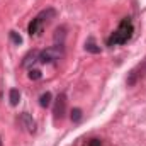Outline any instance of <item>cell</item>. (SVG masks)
I'll use <instances>...</instances> for the list:
<instances>
[{"label": "cell", "instance_id": "obj_9", "mask_svg": "<svg viewBox=\"0 0 146 146\" xmlns=\"http://www.w3.org/2000/svg\"><path fill=\"white\" fill-rule=\"evenodd\" d=\"M9 99H10V104H12V106H17V104H19V99H21L19 90H17V88H12V90L9 92Z\"/></svg>", "mask_w": 146, "mask_h": 146}, {"label": "cell", "instance_id": "obj_7", "mask_svg": "<svg viewBox=\"0 0 146 146\" xmlns=\"http://www.w3.org/2000/svg\"><path fill=\"white\" fill-rule=\"evenodd\" d=\"M19 122H21V126L22 127H26L29 133H34L36 131V122H34V119L27 114V112H24V114H21V117H19Z\"/></svg>", "mask_w": 146, "mask_h": 146}, {"label": "cell", "instance_id": "obj_13", "mask_svg": "<svg viewBox=\"0 0 146 146\" xmlns=\"http://www.w3.org/2000/svg\"><path fill=\"white\" fill-rule=\"evenodd\" d=\"M10 37H12V39H14V41H15V42H17V44H19V42H21V41H22V39H21V36H17V34H15V33H14V31H12V33H10Z\"/></svg>", "mask_w": 146, "mask_h": 146}, {"label": "cell", "instance_id": "obj_6", "mask_svg": "<svg viewBox=\"0 0 146 146\" xmlns=\"http://www.w3.org/2000/svg\"><path fill=\"white\" fill-rule=\"evenodd\" d=\"M65 112H66V95H65V94H60V95L56 97L54 110H53V114H54V122L61 121V119L65 117Z\"/></svg>", "mask_w": 146, "mask_h": 146}, {"label": "cell", "instance_id": "obj_11", "mask_svg": "<svg viewBox=\"0 0 146 146\" xmlns=\"http://www.w3.org/2000/svg\"><path fill=\"white\" fill-rule=\"evenodd\" d=\"M72 119H73V122H78V121L82 119V110L80 109H73L72 110Z\"/></svg>", "mask_w": 146, "mask_h": 146}, {"label": "cell", "instance_id": "obj_5", "mask_svg": "<svg viewBox=\"0 0 146 146\" xmlns=\"http://www.w3.org/2000/svg\"><path fill=\"white\" fill-rule=\"evenodd\" d=\"M73 146H112L109 139L97 136V134H88V136H82L80 139H76V143Z\"/></svg>", "mask_w": 146, "mask_h": 146}, {"label": "cell", "instance_id": "obj_12", "mask_svg": "<svg viewBox=\"0 0 146 146\" xmlns=\"http://www.w3.org/2000/svg\"><path fill=\"white\" fill-rule=\"evenodd\" d=\"M29 78H31V80H39V78H41V72H39V70H31V72H29Z\"/></svg>", "mask_w": 146, "mask_h": 146}, {"label": "cell", "instance_id": "obj_4", "mask_svg": "<svg viewBox=\"0 0 146 146\" xmlns=\"http://www.w3.org/2000/svg\"><path fill=\"white\" fill-rule=\"evenodd\" d=\"M61 56H63V46H61V44H56V46H53V48H48V49H44V51H39L37 61H41V63H54V61H58Z\"/></svg>", "mask_w": 146, "mask_h": 146}, {"label": "cell", "instance_id": "obj_8", "mask_svg": "<svg viewBox=\"0 0 146 146\" xmlns=\"http://www.w3.org/2000/svg\"><path fill=\"white\" fill-rule=\"evenodd\" d=\"M85 49H87V51H90V53H100V48L95 44L94 37H88V39L85 41Z\"/></svg>", "mask_w": 146, "mask_h": 146}, {"label": "cell", "instance_id": "obj_10", "mask_svg": "<svg viewBox=\"0 0 146 146\" xmlns=\"http://www.w3.org/2000/svg\"><path fill=\"white\" fill-rule=\"evenodd\" d=\"M39 104H41L42 107H48V106L51 104V94H49V92L42 94V95H41V99H39Z\"/></svg>", "mask_w": 146, "mask_h": 146}, {"label": "cell", "instance_id": "obj_1", "mask_svg": "<svg viewBox=\"0 0 146 146\" xmlns=\"http://www.w3.org/2000/svg\"><path fill=\"white\" fill-rule=\"evenodd\" d=\"M134 33V27H133V21L131 17H124L121 21V24L117 26V29L107 37V46H121V44H126L131 36Z\"/></svg>", "mask_w": 146, "mask_h": 146}, {"label": "cell", "instance_id": "obj_2", "mask_svg": "<svg viewBox=\"0 0 146 146\" xmlns=\"http://www.w3.org/2000/svg\"><path fill=\"white\" fill-rule=\"evenodd\" d=\"M56 17V10L54 9H46V10H42V12H39L36 17L31 21V24H29V27H27V31H29V34L31 36H37L39 33H41V29L44 27V24H48L51 19H54Z\"/></svg>", "mask_w": 146, "mask_h": 146}, {"label": "cell", "instance_id": "obj_3", "mask_svg": "<svg viewBox=\"0 0 146 146\" xmlns=\"http://www.w3.org/2000/svg\"><path fill=\"white\" fill-rule=\"evenodd\" d=\"M145 78H146V58L127 73L126 85H127V87H134V85H138V83H139L141 80H145Z\"/></svg>", "mask_w": 146, "mask_h": 146}]
</instances>
